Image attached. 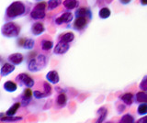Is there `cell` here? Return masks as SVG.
<instances>
[{
  "instance_id": "cell-21",
  "label": "cell",
  "mask_w": 147,
  "mask_h": 123,
  "mask_svg": "<svg viewBox=\"0 0 147 123\" xmlns=\"http://www.w3.org/2000/svg\"><path fill=\"white\" fill-rule=\"evenodd\" d=\"M133 97H134V95H133L132 93H125V94H123V95H121V97H119V98H121V101L124 104L128 105V106H130V105L132 104Z\"/></svg>"
},
{
  "instance_id": "cell-26",
  "label": "cell",
  "mask_w": 147,
  "mask_h": 123,
  "mask_svg": "<svg viewBox=\"0 0 147 123\" xmlns=\"http://www.w3.org/2000/svg\"><path fill=\"white\" fill-rule=\"evenodd\" d=\"M20 105H21V103H18V102L14 103V104L12 105V106L7 110V116H14V115H15V114L17 113L18 109L20 108Z\"/></svg>"
},
{
  "instance_id": "cell-17",
  "label": "cell",
  "mask_w": 147,
  "mask_h": 123,
  "mask_svg": "<svg viewBox=\"0 0 147 123\" xmlns=\"http://www.w3.org/2000/svg\"><path fill=\"white\" fill-rule=\"evenodd\" d=\"M75 40V34L73 32H64L58 36V42H63L66 43H71Z\"/></svg>"
},
{
  "instance_id": "cell-9",
  "label": "cell",
  "mask_w": 147,
  "mask_h": 123,
  "mask_svg": "<svg viewBox=\"0 0 147 123\" xmlns=\"http://www.w3.org/2000/svg\"><path fill=\"white\" fill-rule=\"evenodd\" d=\"M17 43L18 46L25 50H32L35 46V40L30 38H18Z\"/></svg>"
},
{
  "instance_id": "cell-18",
  "label": "cell",
  "mask_w": 147,
  "mask_h": 123,
  "mask_svg": "<svg viewBox=\"0 0 147 123\" xmlns=\"http://www.w3.org/2000/svg\"><path fill=\"white\" fill-rule=\"evenodd\" d=\"M53 48V42L52 40L42 39L40 42V49L44 52H49Z\"/></svg>"
},
{
  "instance_id": "cell-33",
  "label": "cell",
  "mask_w": 147,
  "mask_h": 123,
  "mask_svg": "<svg viewBox=\"0 0 147 123\" xmlns=\"http://www.w3.org/2000/svg\"><path fill=\"white\" fill-rule=\"evenodd\" d=\"M119 2L121 4V5H129L131 2V0H119Z\"/></svg>"
},
{
  "instance_id": "cell-31",
  "label": "cell",
  "mask_w": 147,
  "mask_h": 123,
  "mask_svg": "<svg viewBox=\"0 0 147 123\" xmlns=\"http://www.w3.org/2000/svg\"><path fill=\"white\" fill-rule=\"evenodd\" d=\"M139 88L142 91H144V92H147V75L142 77V81L139 84Z\"/></svg>"
},
{
  "instance_id": "cell-20",
  "label": "cell",
  "mask_w": 147,
  "mask_h": 123,
  "mask_svg": "<svg viewBox=\"0 0 147 123\" xmlns=\"http://www.w3.org/2000/svg\"><path fill=\"white\" fill-rule=\"evenodd\" d=\"M96 113H98V118L96 120L95 123H103L106 117L108 115V109L105 107H101L100 108H98V110Z\"/></svg>"
},
{
  "instance_id": "cell-5",
  "label": "cell",
  "mask_w": 147,
  "mask_h": 123,
  "mask_svg": "<svg viewBox=\"0 0 147 123\" xmlns=\"http://www.w3.org/2000/svg\"><path fill=\"white\" fill-rule=\"evenodd\" d=\"M74 17H75V15L71 11L65 10L54 19V23L58 27H67L68 28L69 24L73 22Z\"/></svg>"
},
{
  "instance_id": "cell-28",
  "label": "cell",
  "mask_w": 147,
  "mask_h": 123,
  "mask_svg": "<svg viewBox=\"0 0 147 123\" xmlns=\"http://www.w3.org/2000/svg\"><path fill=\"white\" fill-rule=\"evenodd\" d=\"M23 118L21 117H14V116H7V117H1V121L2 122H16L22 120Z\"/></svg>"
},
{
  "instance_id": "cell-30",
  "label": "cell",
  "mask_w": 147,
  "mask_h": 123,
  "mask_svg": "<svg viewBox=\"0 0 147 123\" xmlns=\"http://www.w3.org/2000/svg\"><path fill=\"white\" fill-rule=\"evenodd\" d=\"M137 112L139 115H146L147 114V103H142L137 108Z\"/></svg>"
},
{
  "instance_id": "cell-7",
  "label": "cell",
  "mask_w": 147,
  "mask_h": 123,
  "mask_svg": "<svg viewBox=\"0 0 147 123\" xmlns=\"http://www.w3.org/2000/svg\"><path fill=\"white\" fill-rule=\"evenodd\" d=\"M16 83L20 86H25L26 88H31L35 85L34 80L25 73L20 74L16 77Z\"/></svg>"
},
{
  "instance_id": "cell-34",
  "label": "cell",
  "mask_w": 147,
  "mask_h": 123,
  "mask_svg": "<svg viewBox=\"0 0 147 123\" xmlns=\"http://www.w3.org/2000/svg\"><path fill=\"white\" fill-rule=\"evenodd\" d=\"M137 123H147V116H145V117H144V118H140V120H138Z\"/></svg>"
},
{
  "instance_id": "cell-14",
  "label": "cell",
  "mask_w": 147,
  "mask_h": 123,
  "mask_svg": "<svg viewBox=\"0 0 147 123\" xmlns=\"http://www.w3.org/2000/svg\"><path fill=\"white\" fill-rule=\"evenodd\" d=\"M46 79H47V81L50 84L56 85L57 83H59V81H60L58 72L56 70H52V71L48 72V74L46 75Z\"/></svg>"
},
{
  "instance_id": "cell-19",
  "label": "cell",
  "mask_w": 147,
  "mask_h": 123,
  "mask_svg": "<svg viewBox=\"0 0 147 123\" xmlns=\"http://www.w3.org/2000/svg\"><path fill=\"white\" fill-rule=\"evenodd\" d=\"M67 103V95L63 92H61L56 97V105L59 108H63Z\"/></svg>"
},
{
  "instance_id": "cell-12",
  "label": "cell",
  "mask_w": 147,
  "mask_h": 123,
  "mask_svg": "<svg viewBox=\"0 0 147 123\" xmlns=\"http://www.w3.org/2000/svg\"><path fill=\"white\" fill-rule=\"evenodd\" d=\"M23 60H24V56H23L21 53H18V52L12 53L7 57V62H9L14 65H20L23 62Z\"/></svg>"
},
{
  "instance_id": "cell-25",
  "label": "cell",
  "mask_w": 147,
  "mask_h": 123,
  "mask_svg": "<svg viewBox=\"0 0 147 123\" xmlns=\"http://www.w3.org/2000/svg\"><path fill=\"white\" fill-rule=\"evenodd\" d=\"M135 101L137 103H147V92L140 91L135 95Z\"/></svg>"
},
{
  "instance_id": "cell-8",
  "label": "cell",
  "mask_w": 147,
  "mask_h": 123,
  "mask_svg": "<svg viewBox=\"0 0 147 123\" xmlns=\"http://www.w3.org/2000/svg\"><path fill=\"white\" fill-rule=\"evenodd\" d=\"M75 17H87L90 20H92V17H93V13L89 7H79L76 9H75L74 12Z\"/></svg>"
},
{
  "instance_id": "cell-3",
  "label": "cell",
  "mask_w": 147,
  "mask_h": 123,
  "mask_svg": "<svg viewBox=\"0 0 147 123\" xmlns=\"http://www.w3.org/2000/svg\"><path fill=\"white\" fill-rule=\"evenodd\" d=\"M20 26L14 21H6L2 28L1 33L6 38H16L20 33Z\"/></svg>"
},
{
  "instance_id": "cell-29",
  "label": "cell",
  "mask_w": 147,
  "mask_h": 123,
  "mask_svg": "<svg viewBox=\"0 0 147 123\" xmlns=\"http://www.w3.org/2000/svg\"><path fill=\"white\" fill-rule=\"evenodd\" d=\"M119 123H134V117L131 116V114H126L121 118Z\"/></svg>"
},
{
  "instance_id": "cell-27",
  "label": "cell",
  "mask_w": 147,
  "mask_h": 123,
  "mask_svg": "<svg viewBox=\"0 0 147 123\" xmlns=\"http://www.w3.org/2000/svg\"><path fill=\"white\" fill-rule=\"evenodd\" d=\"M43 90H42V93L44 94L45 95V97H49V95H52V86H51L50 83L49 82H43Z\"/></svg>"
},
{
  "instance_id": "cell-11",
  "label": "cell",
  "mask_w": 147,
  "mask_h": 123,
  "mask_svg": "<svg viewBox=\"0 0 147 123\" xmlns=\"http://www.w3.org/2000/svg\"><path fill=\"white\" fill-rule=\"evenodd\" d=\"M30 31H31V33L33 34L34 36H40V35H41L45 31V27H44L42 22L35 21L34 23L31 25Z\"/></svg>"
},
{
  "instance_id": "cell-23",
  "label": "cell",
  "mask_w": 147,
  "mask_h": 123,
  "mask_svg": "<svg viewBox=\"0 0 147 123\" xmlns=\"http://www.w3.org/2000/svg\"><path fill=\"white\" fill-rule=\"evenodd\" d=\"M63 0H49L47 2V10L51 11L57 8L63 4Z\"/></svg>"
},
{
  "instance_id": "cell-10",
  "label": "cell",
  "mask_w": 147,
  "mask_h": 123,
  "mask_svg": "<svg viewBox=\"0 0 147 123\" xmlns=\"http://www.w3.org/2000/svg\"><path fill=\"white\" fill-rule=\"evenodd\" d=\"M69 49H70V43L58 42L57 44L54 46L53 53L56 54V55H62V54L66 53L69 51Z\"/></svg>"
},
{
  "instance_id": "cell-36",
  "label": "cell",
  "mask_w": 147,
  "mask_h": 123,
  "mask_svg": "<svg viewBox=\"0 0 147 123\" xmlns=\"http://www.w3.org/2000/svg\"><path fill=\"white\" fill-rule=\"evenodd\" d=\"M34 1H36L37 3H38V2H41V1H44V0H34Z\"/></svg>"
},
{
  "instance_id": "cell-35",
  "label": "cell",
  "mask_w": 147,
  "mask_h": 123,
  "mask_svg": "<svg viewBox=\"0 0 147 123\" xmlns=\"http://www.w3.org/2000/svg\"><path fill=\"white\" fill-rule=\"evenodd\" d=\"M140 4L142 6H147V0H140Z\"/></svg>"
},
{
  "instance_id": "cell-22",
  "label": "cell",
  "mask_w": 147,
  "mask_h": 123,
  "mask_svg": "<svg viewBox=\"0 0 147 123\" xmlns=\"http://www.w3.org/2000/svg\"><path fill=\"white\" fill-rule=\"evenodd\" d=\"M111 15V11L108 7H101L98 11V17L101 19H107Z\"/></svg>"
},
{
  "instance_id": "cell-15",
  "label": "cell",
  "mask_w": 147,
  "mask_h": 123,
  "mask_svg": "<svg viewBox=\"0 0 147 123\" xmlns=\"http://www.w3.org/2000/svg\"><path fill=\"white\" fill-rule=\"evenodd\" d=\"M32 95H33V92H32L30 88H26L24 90L22 95V100H21V105L23 107L28 106V104L30 103L32 97H33Z\"/></svg>"
},
{
  "instance_id": "cell-16",
  "label": "cell",
  "mask_w": 147,
  "mask_h": 123,
  "mask_svg": "<svg viewBox=\"0 0 147 123\" xmlns=\"http://www.w3.org/2000/svg\"><path fill=\"white\" fill-rule=\"evenodd\" d=\"M14 70H15V65L10 63H6L2 65L1 70H0V74H1L2 77H4L6 75H10Z\"/></svg>"
},
{
  "instance_id": "cell-32",
  "label": "cell",
  "mask_w": 147,
  "mask_h": 123,
  "mask_svg": "<svg viewBox=\"0 0 147 123\" xmlns=\"http://www.w3.org/2000/svg\"><path fill=\"white\" fill-rule=\"evenodd\" d=\"M33 97L36 99H41V98H44L45 95L42 93V91H40V90H35L34 92H33Z\"/></svg>"
},
{
  "instance_id": "cell-37",
  "label": "cell",
  "mask_w": 147,
  "mask_h": 123,
  "mask_svg": "<svg viewBox=\"0 0 147 123\" xmlns=\"http://www.w3.org/2000/svg\"><path fill=\"white\" fill-rule=\"evenodd\" d=\"M106 123H112V122H110V121H109V122H106Z\"/></svg>"
},
{
  "instance_id": "cell-24",
  "label": "cell",
  "mask_w": 147,
  "mask_h": 123,
  "mask_svg": "<svg viewBox=\"0 0 147 123\" xmlns=\"http://www.w3.org/2000/svg\"><path fill=\"white\" fill-rule=\"evenodd\" d=\"M4 89L7 92H15L18 89V84L14 83L13 81H7L3 85Z\"/></svg>"
},
{
  "instance_id": "cell-4",
  "label": "cell",
  "mask_w": 147,
  "mask_h": 123,
  "mask_svg": "<svg viewBox=\"0 0 147 123\" xmlns=\"http://www.w3.org/2000/svg\"><path fill=\"white\" fill-rule=\"evenodd\" d=\"M46 11H47V3L45 1L38 2L31 9L30 17L35 21L42 20L46 17Z\"/></svg>"
},
{
  "instance_id": "cell-6",
  "label": "cell",
  "mask_w": 147,
  "mask_h": 123,
  "mask_svg": "<svg viewBox=\"0 0 147 123\" xmlns=\"http://www.w3.org/2000/svg\"><path fill=\"white\" fill-rule=\"evenodd\" d=\"M90 21L91 20L87 17H75V20L72 23V29L76 30L77 32H83L88 27Z\"/></svg>"
},
{
  "instance_id": "cell-13",
  "label": "cell",
  "mask_w": 147,
  "mask_h": 123,
  "mask_svg": "<svg viewBox=\"0 0 147 123\" xmlns=\"http://www.w3.org/2000/svg\"><path fill=\"white\" fill-rule=\"evenodd\" d=\"M63 6L65 8V10L71 11L79 7L80 2H79V0H63Z\"/></svg>"
},
{
  "instance_id": "cell-2",
  "label": "cell",
  "mask_w": 147,
  "mask_h": 123,
  "mask_svg": "<svg viewBox=\"0 0 147 123\" xmlns=\"http://www.w3.org/2000/svg\"><path fill=\"white\" fill-rule=\"evenodd\" d=\"M49 59L45 54H39L34 58H31L28 63V69L30 72L35 73L43 69L48 65Z\"/></svg>"
},
{
  "instance_id": "cell-1",
  "label": "cell",
  "mask_w": 147,
  "mask_h": 123,
  "mask_svg": "<svg viewBox=\"0 0 147 123\" xmlns=\"http://www.w3.org/2000/svg\"><path fill=\"white\" fill-rule=\"evenodd\" d=\"M31 11V4L25 1H14L9 5L5 12V20L12 21L30 14Z\"/></svg>"
}]
</instances>
